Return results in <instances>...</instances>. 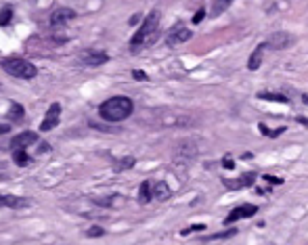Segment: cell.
Returning a JSON list of instances; mask_svg holds the SVG:
<instances>
[{
    "label": "cell",
    "instance_id": "484cf974",
    "mask_svg": "<svg viewBox=\"0 0 308 245\" xmlns=\"http://www.w3.org/2000/svg\"><path fill=\"white\" fill-rule=\"evenodd\" d=\"M103 233H105V231H103L101 226H92V228H88V237H101Z\"/></svg>",
    "mask_w": 308,
    "mask_h": 245
},
{
    "label": "cell",
    "instance_id": "4dcf8cb0",
    "mask_svg": "<svg viewBox=\"0 0 308 245\" xmlns=\"http://www.w3.org/2000/svg\"><path fill=\"white\" fill-rule=\"evenodd\" d=\"M302 101H304L306 105H308V94H302Z\"/></svg>",
    "mask_w": 308,
    "mask_h": 245
},
{
    "label": "cell",
    "instance_id": "e0dca14e",
    "mask_svg": "<svg viewBox=\"0 0 308 245\" xmlns=\"http://www.w3.org/2000/svg\"><path fill=\"white\" fill-rule=\"evenodd\" d=\"M264 46L266 44H260L258 49L254 51L250 54V61H248V69H252V72H254V69H258L260 67V63H262V51H264Z\"/></svg>",
    "mask_w": 308,
    "mask_h": 245
},
{
    "label": "cell",
    "instance_id": "d6986e66",
    "mask_svg": "<svg viewBox=\"0 0 308 245\" xmlns=\"http://www.w3.org/2000/svg\"><path fill=\"white\" fill-rule=\"evenodd\" d=\"M233 2H235V0H214V6H212V15H214V17H218V15L224 13Z\"/></svg>",
    "mask_w": 308,
    "mask_h": 245
},
{
    "label": "cell",
    "instance_id": "277c9868",
    "mask_svg": "<svg viewBox=\"0 0 308 245\" xmlns=\"http://www.w3.org/2000/svg\"><path fill=\"white\" fill-rule=\"evenodd\" d=\"M160 124L162 126H193L195 124V117L183 113V111H160Z\"/></svg>",
    "mask_w": 308,
    "mask_h": 245
},
{
    "label": "cell",
    "instance_id": "d4e9b609",
    "mask_svg": "<svg viewBox=\"0 0 308 245\" xmlns=\"http://www.w3.org/2000/svg\"><path fill=\"white\" fill-rule=\"evenodd\" d=\"M203 228H205V224H193V226L185 228L183 235H191V233H195V231H203Z\"/></svg>",
    "mask_w": 308,
    "mask_h": 245
},
{
    "label": "cell",
    "instance_id": "6da1fadb",
    "mask_svg": "<svg viewBox=\"0 0 308 245\" xmlns=\"http://www.w3.org/2000/svg\"><path fill=\"white\" fill-rule=\"evenodd\" d=\"M132 111H134V103L128 97H112V99L103 101L99 107V115L105 122H112V124L130 117Z\"/></svg>",
    "mask_w": 308,
    "mask_h": 245
},
{
    "label": "cell",
    "instance_id": "ac0fdd59",
    "mask_svg": "<svg viewBox=\"0 0 308 245\" xmlns=\"http://www.w3.org/2000/svg\"><path fill=\"white\" fill-rule=\"evenodd\" d=\"M13 160H15V163H17L19 168H26V165H29L31 157L28 153V149H19V151H13Z\"/></svg>",
    "mask_w": 308,
    "mask_h": 245
},
{
    "label": "cell",
    "instance_id": "7c38bea8",
    "mask_svg": "<svg viewBox=\"0 0 308 245\" xmlns=\"http://www.w3.org/2000/svg\"><path fill=\"white\" fill-rule=\"evenodd\" d=\"M256 180V174L254 172H248V174H243L241 178H237V180H228V178H224L223 180V185L226 187V189H231V191H235V189H243V187H250L252 183Z\"/></svg>",
    "mask_w": 308,
    "mask_h": 245
},
{
    "label": "cell",
    "instance_id": "52a82bcc",
    "mask_svg": "<svg viewBox=\"0 0 308 245\" xmlns=\"http://www.w3.org/2000/svg\"><path fill=\"white\" fill-rule=\"evenodd\" d=\"M59 120H61V105H59V103H53V105L49 107V111H46V115H44L42 124H40V130L49 132L53 128H57Z\"/></svg>",
    "mask_w": 308,
    "mask_h": 245
},
{
    "label": "cell",
    "instance_id": "8992f818",
    "mask_svg": "<svg viewBox=\"0 0 308 245\" xmlns=\"http://www.w3.org/2000/svg\"><path fill=\"white\" fill-rule=\"evenodd\" d=\"M189 38H191V29H189L187 26H183V23H178V26H174L168 31L166 42H168V46H178V44L187 42Z\"/></svg>",
    "mask_w": 308,
    "mask_h": 245
},
{
    "label": "cell",
    "instance_id": "30bf717a",
    "mask_svg": "<svg viewBox=\"0 0 308 245\" xmlns=\"http://www.w3.org/2000/svg\"><path fill=\"white\" fill-rule=\"evenodd\" d=\"M38 140L36 132H21L11 140V151H19V149H28L29 145H34Z\"/></svg>",
    "mask_w": 308,
    "mask_h": 245
},
{
    "label": "cell",
    "instance_id": "44dd1931",
    "mask_svg": "<svg viewBox=\"0 0 308 245\" xmlns=\"http://www.w3.org/2000/svg\"><path fill=\"white\" fill-rule=\"evenodd\" d=\"M9 117L13 122H19L21 117H23V107L19 105V103H13L11 109H9Z\"/></svg>",
    "mask_w": 308,
    "mask_h": 245
},
{
    "label": "cell",
    "instance_id": "ba28073f",
    "mask_svg": "<svg viewBox=\"0 0 308 245\" xmlns=\"http://www.w3.org/2000/svg\"><path fill=\"white\" fill-rule=\"evenodd\" d=\"M256 212H258V208L256 205H252V203H243V205H239V208H233L231 214L226 216V224L237 222V220H243V218H252Z\"/></svg>",
    "mask_w": 308,
    "mask_h": 245
},
{
    "label": "cell",
    "instance_id": "603a6c76",
    "mask_svg": "<svg viewBox=\"0 0 308 245\" xmlns=\"http://www.w3.org/2000/svg\"><path fill=\"white\" fill-rule=\"evenodd\" d=\"M134 165V157H124V160L117 162V170H126V168H132Z\"/></svg>",
    "mask_w": 308,
    "mask_h": 245
},
{
    "label": "cell",
    "instance_id": "5b68a950",
    "mask_svg": "<svg viewBox=\"0 0 308 245\" xmlns=\"http://www.w3.org/2000/svg\"><path fill=\"white\" fill-rule=\"evenodd\" d=\"M294 42H296V38L291 36L289 31H275V34L268 36V40L264 44L273 51H283V49H289Z\"/></svg>",
    "mask_w": 308,
    "mask_h": 245
},
{
    "label": "cell",
    "instance_id": "f546056e",
    "mask_svg": "<svg viewBox=\"0 0 308 245\" xmlns=\"http://www.w3.org/2000/svg\"><path fill=\"white\" fill-rule=\"evenodd\" d=\"M223 165H224L226 170H233V165H235V163H233V160H224V162H223Z\"/></svg>",
    "mask_w": 308,
    "mask_h": 245
},
{
    "label": "cell",
    "instance_id": "9c48e42d",
    "mask_svg": "<svg viewBox=\"0 0 308 245\" xmlns=\"http://www.w3.org/2000/svg\"><path fill=\"white\" fill-rule=\"evenodd\" d=\"M80 61L84 65H90V67H97V65H105L109 61V54L103 53V51H84L80 54Z\"/></svg>",
    "mask_w": 308,
    "mask_h": 245
},
{
    "label": "cell",
    "instance_id": "f1b7e54d",
    "mask_svg": "<svg viewBox=\"0 0 308 245\" xmlns=\"http://www.w3.org/2000/svg\"><path fill=\"white\" fill-rule=\"evenodd\" d=\"M11 130V124H0V134H6Z\"/></svg>",
    "mask_w": 308,
    "mask_h": 245
},
{
    "label": "cell",
    "instance_id": "7a4b0ae2",
    "mask_svg": "<svg viewBox=\"0 0 308 245\" xmlns=\"http://www.w3.org/2000/svg\"><path fill=\"white\" fill-rule=\"evenodd\" d=\"M157 27H160V11H151L145 17V21L140 23V27L137 29V34L132 36L130 40V49L132 51H139L143 46L151 44L157 36Z\"/></svg>",
    "mask_w": 308,
    "mask_h": 245
},
{
    "label": "cell",
    "instance_id": "5bb4252c",
    "mask_svg": "<svg viewBox=\"0 0 308 245\" xmlns=\"http://www.w3.org/2000/svg\"><path fill=\"white\" fill-rule=\"evenodd\" d=\"M29 205L28 199H21V197H15V195H0V208H26Z\"/></svg>",
    "mask_w": 308,
    "mask_h": 245
},
{
    "label": "cell",
    "instance_id": "cb8c5ba5",
    "mask_svg": "<svg viewBox=\"0 0 308 245\" xmlns=\"http://www.w3.org/2000/svg\"><path fill=\"white\" fill-rule=\"evenodd\" d=\"M237 231L235 228H231V231H226V233H216V235H212V237H208L205 241H214V239H226V237H233Z\"/></svg>",
    "mask_w": 308,
    "mask_h": 245
},
{
    "label": "cell",
    "instance_id": "ffe728a7",
    "mask_svg": "<svg viewBox=\"0 0 308 245\" xmlns=\"http://www.w3.org/2000/svg\"><path fill=\"white\" fill-rule=\"evenodd\" d=\"M13 19V6H2V11H0V26H9Z\"/></svg>",
    "mask_w": 308,
    "mask_h": 245
},
{
    "label": "cell",
    "instance_id": "2e32d148",
    "mask_svg": "<svg viewBox=\"0 0 308 245\" xmlns=\"http://www.w3.org/2000/svg\"><path fill=\"white\" fill-rule=\"evenodd\" d=\"M151 199H153V185L149 180H145L139 189V203H149Z\"/></svg>",
    "mask_w": 308,
    "mask_h": 245
},
{
    "label": "cell",
    "instance_id": "9a60e30c",
    "mask_svg": "<svg viewBox=\"0 0 308 245\" xmlns=\"http://www.w3.org/2000/svg\"><path fill=\"white\" fill-rule=\"evenodd\" d=\"M153 197H155V199H160V201L170 199V197H172L170 187L166 185L164 180H160V183H155V185H153Z\"/></svg>",
    "mask_w": 308,
    "mask_h": 245
},
{
    "label": "cell",
    "instance_id": "4316f807",
    "mask_svg": "<svg viewBox=\"0 0 308 245\" xmlns=\"http://www.w3.org/2000/svg\"><path fill=\"white\" fill-rule=\"evenodd\" d=\"M203 17H205V9H199V11L195 13V17H193V23H199V21H201Z\"/></svg>",
    "mask_w": 308,
    "mask_h": 245
},
{
    "label": "cell",
    "instance_id": "1f68e13d",
    "mask_svg": "<svg viewBox=\"0 0 308 245\" xmlns=\"http://www.w3.org/2000/svg\"><path fill=\"white\" fill-rule=\"evenodd\" d=\"M0 178H2V174H0Z\"/></svg>",
    "mask_w": 308,
    "mask_h": 245
},
{
    "label": "cell",
    "instance_id": "7402d4cb",
    "mask_svg": "<svg viewBox=\"0 0 308 245\" xmlns=\"http://www.w3.org/2000/svg\"><path fill=\"white\" fill-rule=\"evenodd\" d=\"M258 97L264 99V101H277V103H287L289 101L287 97H283V94H275V92H260Z\"/></svg>",
    "mask_w": 308,
    "mask_h": 245
},
{
    "label": "cell",
    "instance_id": "3957f363",
    "mask_svg": "<svg viewBox=\"0 0 308 245\" xmlns=\"http://www.w3.org/2000/svg\"><path fill=\"white\" fill-rule=\"evenodd\" d=\"M2 69H4V72L9 74V76L21 78V80H31V78L38 76V67L34 65V63H29V61H26V59H19V57L2 61Z\"/></svg>",
    "mask_w": 308,
    "mask_h": 245
},
{
    "label": "cell",
    "instance_id": "83f0119b",
    "mask_svg": "<svg viewBox=\"0 0 308 245\" xmlns=\"http://www.w3.org/2000/svg\"><path fill=\"white\" fill-rule=\"evenodd\" d=\"M134 78H137V80H147V74L145 72H140V69H134Z\"/></svg>",
    "mask_w": 308,
    "mask_h": 245
},
{
    "label": "cell",
    "instance_id": "4fadbf2b",
    "mask_svg": "<svg viewBox=\"0 0 308 245\" xmlns=\"http://www.w3.org/2000/svg\"><path fill=\"white\" fill-rule=\"evenodd\" d=\"M195 155H197V147H195L193 143H183V145H178L176 153H174L176 160H183V162H191Z\"/></svg>",
    "mask_w": 308,
    "mask_h": 245
},
{
    "label": "cell",
    "instance_id": "8fae6325",
    "mask_svg": "<svg viewBox=\"0 0 308 245\" xmlns=\"http://www.w3.org/2000/svg\"><path fill=\"white\" fill-rule=\"evenodd\" d=\"M72 19H76V11H72V9H57L51 15V26L53 27H61V26H65V23H69Z\"/></svg>",
    "mask_w": 308,
    "mask_h": 245
}]
</instances>
